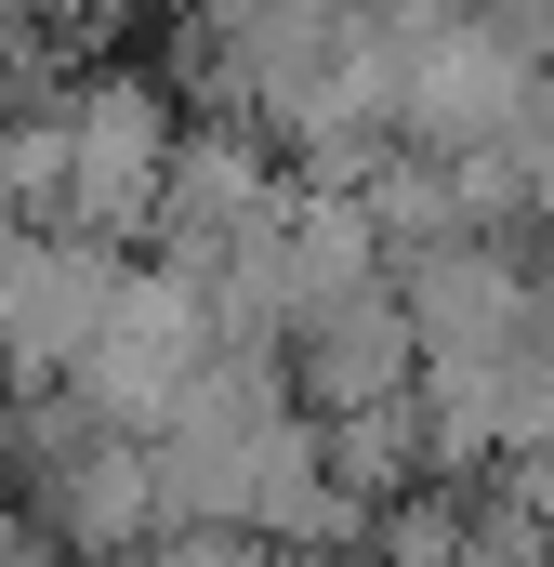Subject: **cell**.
<instances>
[{"label":"cell","instance_id":"cell-1","mask_svg":"<svg viewBox=\"0 0 554 567\" xmlns=\"http://www.w3.org/2000/svg\"><path fill=\"white\" fill-rule=\"evenodd\" d=\"M120 290H133V278H120L93 238L13 225V238H0V357H13V370H93Z\"/></svg>","mask_w":554,"mask_h":567},{"label":"cell","instance_id":"cell-2","mask_svg":"<svg viewBox=\"0 0 554 567\" xmlns=\"http://www.w3.org/2000/svg\"><path fill=\"white\" fill-rule=\"evenodd\" d=\"M462 567H554V542H542V515H529V502H502V515H475Z\"/></svg>","mask_w":554,"mask_h":567}]
</instances>
